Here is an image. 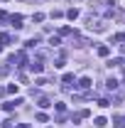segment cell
<instances>
[{"label": "cell", "mask_w": 125, "mask_h": 128, "mask_svg": "<svg viewBox=\"0 0 125 128\" xmlns=\"http://www.w3.org/2000/svg\"><path fill=\"white\" fill-rule=\"evenodd\" d=\"M91 86H93V84H91V79H88V76H83V79L78 81V89H83V91H88Z\"/></svg>", "instance_id": "obj_1"}, {"label": "cell", "mask_w": 125, "mask_h": 128, "mask_svg": "<svg viewBox=\"0 0 125 128\" xmlns=\"http://www.w3.org/2000/svg\"><path fill=\"white\" fill-rule=\"evenodd\" d=\"M30 69L34 72V74H39V72L44 69V64H42V62H32V64H30Z\"/></svg>", "instance_id": "obj_2"}, {"label": "cell", "mask_w": 125, "mask_h": 128, "mask_svg": "<svg viewBox=\"0 0 125 128\" xmlns=\"http://www.w3.org/2000/svg\"><path fill=\"white\" fill-rule=\"evenodd\" d=\"M10 22H12V25H15L17 30H20V27H22V17H20V15H12V17H10Z\"/></svg>", "instance_id": "obj_3"}, {"label": "cell", "mask_w": 125, "mask_h": 128, "mask_svg": "<svg viewBox=\"0 0 125 128\" xmlns=\"http://www.w3.org/2000/svg\"><path fill=\"white\" fill-rule=\"evenodd\" d=\"M108 54H110V47H106V44L98 47V57H108Z\"/></svg>", "instance_id": "obj_4"}, {"label": "cell", "mask_w": 125, "mask_h": 128, "mask_svg": "<svg viewBox=\"0 0 125 128\" xmlns=\"http://www.w3.org/2000/svg\"><path fill=\"white\" fill-rule=\"evenodd\" d=\"M93 123H96V128H106V123H108V121H106L103 116H98V118H96Z\"/></svg>", "instance_id": "obj_5"}, {"label": "cell", "mask_w": 125, "mask_h": 128, "mask_svg": "<svg viewBox=\"0 0 125 128\" xmlns=\"http://www.w3.org/2000/svg\"><path fill=\"white\" fill-rule=\"evenodd\" d=\"M49 106H52L49 98H47V96H42V98H39V108H49Z\"/></svg>", "instance_id": "obj_6"}, {"label": "cell", "mask_w": 125, "mask_h": 128, "mask_svg": "<svg viewBox=\"0 0 125 128\" xmlns=\"http://www.w3.org/2000/svg\"><path fill=\"white\" fill-rule=\"evenodd\" d=\"M10 42V34H5V32H0V44H7Z\"/></svg>", "instance_id": "obj_7"}, {"label": "cell", "mask_w": 125, "mask_h": 128, "mask_svg": "<svg viewBox=\"0 0 125 128\" xmlns=\"http://www.w3.org/2000/svg\"><path fill=\"white\" fill-rule=\"evenodd\" d=\"M7 72H10V66L7 64H0V76H7Z\"/></svg>", "instance_id": "obj_8"}, {"label": "cell", "mask_w": 125, "mask_h": 128, "mask_svg": "<svg viewBox=\"0 0 125 128\" xmlns=\"http://www.w3.org/2000/svg\"><path fill=\"white\" fill-rule=\"evenodd\" d=\"M64 84H66V86H69V84H71V81H74V74H64Z\"/></svg>", "instance_id": "obj_9"}, {"label": "cell", "mask_w": 125, "mask_h": 128, "mask_svg": "<svg viewBox=\"0 0 125 128\" xmlns=\"http://www.w3.org/2000/svg\"><path fill=\"white\" fill-rule=\"evenodd\" d=\"M66 17H69V20H76V17H78V10H69Z\"/></svg>", "instance_id": "obj_10"}, {"label": "cell", "mask_w": 125, "mask_h": 128, "mask_svg": "<svg viewBox=\"0 0 125 128\" xmlns=\"http://www.w3.org/2000/svg\"><path fill=\"white\" fill-rule=\"evenodd\" d=\"M49 44H52V47H59V44H62V40H59V37H52V40H49Z\"/></svg>", "instance_id": "obj_11"}, {"label": "cell", "mask_w": 125, "mask_h": 128, "mask_svg": "<svg viewBox=\"0 0 125 128\" xmlns=\"http://www.w3.org/2000/svg\"><path fill=\"white\" fill-rule=\"evenodd\" d=\"M98 106H101V108H106V106H110V104H108V98H98Z\"/></svg>", "instance_id": "obj_12"}, {"label": "cell", "mask_w": 125, "mask_h": 128, "mask_svg": "<svg viewBox=\"0 0 125 128\" xmlns=\"http://www.w3.org/2000/svg\"><path fill=\"white\" fill-rule=\"evenodd\" d=\"M32 20H34V22H42V20H44V15H42V12H37V15H32Z\"/></svg>", "instance_id": "obj_13"}]
</instances>
